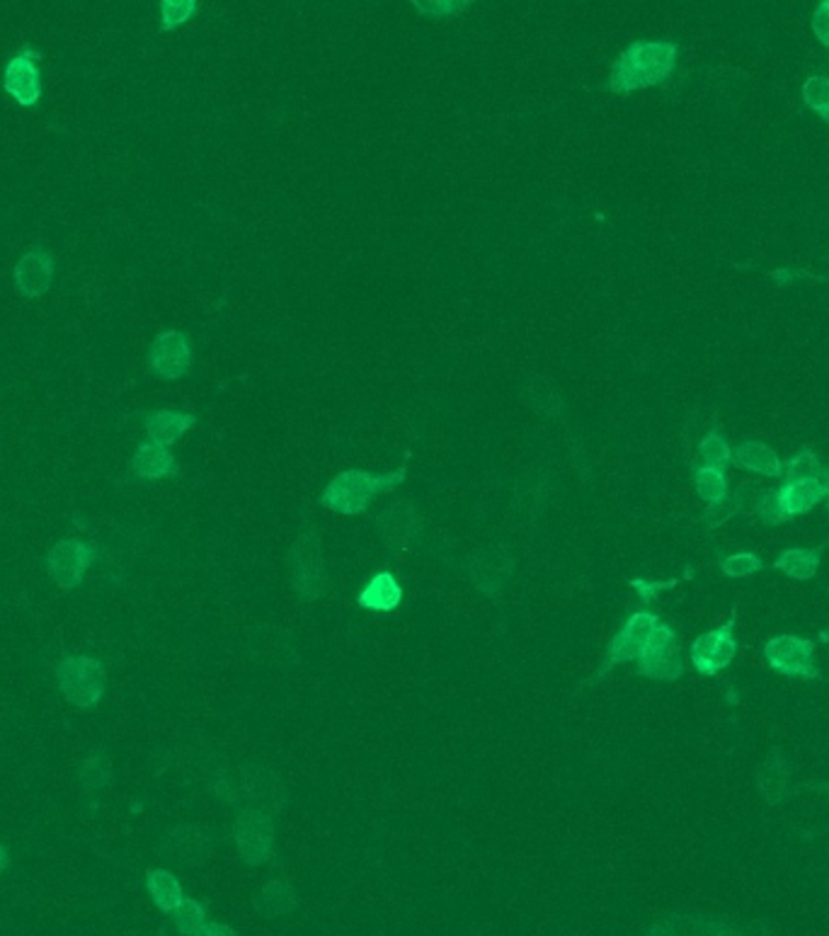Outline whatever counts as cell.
<instances>
[{"mask_svg":"<svg viewBox=\"0 0 829 936\" xmlns=\"http://www.w3.org/2000/svg\"><path fill=\"white\" fill-rule=\"evenodd\" d=\"M676 62H680V46L674 42H634L614 62L609 88L618 96H628V92L662 86L664 80L672 78Z\"/></svg>","mask_w":829,"mask_h":936,"instance_id":"cell-1","label":"cell"},{"mask_svg":"<svg viewBox=\"0 0 829 936\" xmlns=\"http://www.w3.org/2000/svg\"><path fill=\"white\" fill-rule=\"evenodd\" d=\"M403 478H405L403 468L391 473L343 471L340 476L333 478L328 488L323 490L321 502L325 508L343 512V514L365 512L373 498L381 493H389V490H393L395 486H401Z\"/></svg>","mask_w":829,"mask_h":936,"instance_id":"cell-2","label":"cell"},{"mask_svg":"<svg viewBox=\"0 0 829 936\" xmlns=\"http://www.w3.org/2000/svg\"><path fill=\"white\" fill-rule=\"evenodd\" d=\"M58 692L68 701V704L90 711L96 709L104 689H108V670L100 658L92 655H64L61 660L54 667Z\"/></svg>","mask_w":829,"mask_h":936,"instance_id":"cell-3","label":"cell"},{"mask_svg":"<svg viewBox=\"0 0 829 936\" xmlns=\"http://www.w3.org/2000/svg\"><path fill=\"white\" fill-rule=\"evenodd\" d=\"M764 660L786 680L820 682L822 670L815 660V643L810 638L781 634L764 643Z\"/></svg>","mask_w":829,"mask_h":936,"instance_id":"cell-4","label":"cell"},{"mask_svg":"<svg viewBox=\"0 0 829 936\" xmlns=\"http://www.w3.org/2000/svg\"><path fill=\"white\" fill-rule=\"evenodd\" d=\"M638 675L660 682H674L684 675L680 638L670 624L660 622L650 634L646 648L638 655Z\"/></svg>","mask_w":829,"mask_h":936,"instance_id":"cell-5","label":"cell"},{"mask_svg":"<svg viewBox=\"0 0 829 936\" xmlns=\"http://www.w3.org/2000/svg\"><path fill=\"white\" fill-rule=\"evenodd\" d=\"M735 628H738V612H732L726 624L714 631H706V634H701L692 643L688 658H692L694 670L701 677H716L738 658L740 643L738 636H735Z\"/></svg>","mask_w":829,"mask_h":936,"instance_id":"cell-6","label":"cell"},{"mask_svg":"<svg viewBox=\"0 0 829 936\" xmlns=\"http://www.w3.org/2000/svg\"><path fill=\"white\" fill-rule=\"evenodd\" d=\"M98 558V548L83 539H64L46 554V570L52 580L64 590H76L83 584L88 570Z\"/></svg>","mask_w":829,"mask_h":936,"instance_id":"cell-7","label":"cell"},{"mask_svg":"<svg viewBox=\"0 0 829 936\" xmlns=\"http://www.w3.org/2000/svg\"><path fill=\"white\" fill-rule=\"evenodd\" d=\"M42 52L32 44H22V49L10 56L3 68V90L20 108H34L42 100Z\"/></svg>","mask_w":829,"mask_h":936,"instance_id":"cell-8","label":"cell"},{"mask_svg":"<svg viewBox=\"0 0 829 936\" xmlns=\"http://www.w3.org/2000/svg\"><path fill=\"white\" fill-rule=\"evenodd\" d=\"M148 365L156 377L166 381L184 377L192 365V347L187 335L180 331H166L156 335L148 353Z\"/></svg>","mask_w":829,"mask_h":936,"instance_id":"cell-9","label":"cell"},{"mask_svg":"<svg viewBox=\"0 0 829 936\" xmlns=\"http://www.w3.org/2000/svg\"><path fill=\"white\" fill-rule=\"evenodd\" d=\"M827 478H798V481H784L774 488L776 508L784 522H791L808 514L813 508L822 505L827 500Z\"/></svg>","mask_w":829,"mask_h":936,"instance_id":"cell-10","label":"cell"},{"mask_svg":"<svg viewBox=\"0 0 829 936\" xmlns=\"http://www.w3.org/2000/svg\"><path fill=\"white\" fill-rule=\"evenodd\" d=\"M660 624V619L652 612H636L628 616V622L624 624V628L618 631L614 636L612 646H609V655H606V667H614L618 662H628V660H638L640 650L646 648V643L650 638L652 631Z\"/></svg>","mask_w":829,"mask_h":936,"instance_id":"cell-11","label":"cell"},{"mask_svg":"<svg viewBox=\"0 0 829 936\" xmlns=\"http://www.w3.org/2000/svg\"><path fill=\"white\" fill-rule=\"evenodd\" d=\"M236 839L240 857L248 863H265L272 857V821L262 813L245 811L238 817Z\"/></svg>","mask_w":829,"mask_h":936,"instance_id":"cell-12","label":"cell"},{"mask_svg":"<svg viewBox=\"0 0 829 936\" xmlns=\"http://www.w3.org/2000/svg\"><path fill=\"white\" fill-rule=\"evenodd\" d=\"M54 282V255L46 248H32L15 265V287L25 299H40Z\"/></svg>","mask_w":829,"mask_h":936,"instance_id":"cell-13","label":"cell"},{"mask_svg":"<svg viewBox=\"0 0 829 936\" xmlns=\"http://www.w3.org/2000/svg\"><path fill=\"white\" fill-rule=\"evenodd\" d=\"M732 466L764 478H784V461L762 439H744L732 447Z\"/></svg>","mask_w":829,"mask_h":936,"instance_id":"cell-14","label":"cell"},{"mask_svg":"<svg viewBox=\"0 0 829 936\" xmlns=\"http://www.w3.org/2000/svg\"><path fill=\"white\" fill-rule=\"evenodd\" d=\"M294 584L309 600L321 590V548L311 534L301 536L294 548Z\"/></svg>","mask_w":829,"mask_h":936,"instance_id":"cell-15","label":"cell"},{"mask_svg":"<svg viewBox=\"0 0 829 936\" xmlns=\"http://www.w3.org/2000/svg\"><path fill=\"white\" fill-rule=\"evenodd\" d=\"M132 471L138 478H146V481H160V478H168L178 471V464H175V456L168 452V447L148 439L136 447Z\"/></svg>","mask_w":829,"mask_h":936,"instance_id":"cell-16","label":"cell"},{"mask_svg":"<svg viewBox=\"0 0 829 936\" xmlns=\"http://www.w3.org/2000/svg\"><path fill=\"white\" fill-rule=\"evenodd\" d=\"M403 600V588L393 572H377L359 592V604L371 612H393Z\"/></svg>","mask_w":829,"mask_h":936,"instance_id":"cell-17","label":"cell"},{"mask_svg":"<svg viewBox=\"0 0 829 936\" xmlns=\"http://www.w3.org/2000/svg\"><path fill=\"white\" fill-rule=\"evenodd\" d=\"M825 548L827 544H820L815 548H784V551L774 558V568L778 572H784V576L791 580L808 582L817 576V570H820Z\"/></svg>","mask_w":829,"mask_h":936,"instance_id":"cell-18","label":"cell"},{"mask_svg":"<svg viewBox=\"0 0 829 936\" xmlns=\"http://www.w3.org/2000/svg\"><path fill=\"white\" fill-rule=\"evenodd\" d=\"M197 423V417L190 413H180V411H156L146 417V432L148 439L163 444V447H170L178 439H182L187 432H190Z\"/></svg>","mask_w":829,"mask_h":936,"instance_id":"cell-19","label":"cell"},{"mask_svg":"<svg viewBox=\"0 0 829 936\" xmlns=\"http://www.w3.org/2000/svg\"><path fill=\"white\" fill-rule=\"evenodd\" d=\"M788 771L791 769H788L786 759L781 753H772L764 759V765L759 767L757 787H759V793H762V799L769 805H781L786 801L788 779H791Z\"/></svg>","mask_w":829,"mask_h":936,"instance_id":"cell-20","label":"cell"},{"mask_svg":"<svg viewBox=\"0 0 829 936\" xmlns=\"http://www.w3.org/2000/svg\"><path fill=\"white\" fill-rule=\"evenodd\" d=\"M146 891L154 900V905L160 912H170L182 903V883L178 881V876H172L166 869H150L146 873Z\"/></svg>","mask_w":829,"mask_h":936,"instance_id":"cell-21","label":"cell"},{"mask_svg":"<svg viewBox=\"0 0 829 936\" xmlns=\"http://www.w3.org/2000/svg\"><path fill=\"white\" fill-rule=\"evenodd\" d=\"M694 488H696V495L704 500L708 508L720 505V502L730 495V481H728L726 468H714L704 464L696 466Z\"/></svg>","mask_w":829,"mask_h":936,"instance_id":"cell-22","label":"cell"},{"mask_svg":"<svg viewBox=\"0 0 829 936\" xmlns=\"http://www.w3.org/2000/svg\"><path fill=\"white\" fill-rule=\"evenodd\" d=\"M381 534L389 546H405L417 534V517L407 510L391 508L381 517Z\"/></svg>","mask_w":829,"mask_h":936,"instance_id":"cell-23","label":"cell"},{"mask_svg":"<svg viewBox=\"0 0 829 936\" xmlns=\"http://www.w3.org/2000/svg\"><path fill=\"white\" fill-rule=\"evenodd\" d=\"M296 905V895L294 888H291L287 881H270L258 898V912L265 917H277V915H287V912L294 910Z\"/></svg>","mask_w":829,"mask_h":936,"instance_id":"cell-24","label":"cell"},{"mask_svg":"<svg viewBox=\"0 0 829 936\" xmlns=\"http://www.w3.org/2000/svg\"><path fill=\"white\" fill-rule=\"evenodd\" d=\"M170 915H172L175 927H178L182 936H202L204 929L209 927L204 905L197 903V900L192 898H182V903L175 907Z\"/></svg>","mask_w":829,"mask_h":936,"instance_id":"cell-25","label":"cell"},{"mask_svg":"<svg viewBox=\"0 0 829 936\" xmlns=\"http://www.w3.org/2000/svg\"><path fill=\"white\" fill-rule=\"evenodd\" d=\"M698 456L704 466L728 468L732 466V444L720 430H710L698 442Z\"/></svg>","mask_w":829,"mask_h":936,"instance_id":"cell-26","label":"cell"},{"mask_svg":"<svg viewBox=\"0 0 829 936\" xmlns=\"http://www.w3.org/2000/svg\"><path fill=\"white\" fill-rule=\"evenodd\" d=\"M798 478H827V466L810 447H803L784 461V481H798Z\"/></svg>","mask_w":829,"mask_h":936,"instance_id":"cell-27","label":"cell"},{"mask_svg":"<svg viewBox=\"0 0 829 936\" xmlns=\"http://www.w3.org/2000/svg\"><path fill=\"white\" fill-rule=\"evenodd\" d=\"M800 96H803L805 108L820 116V120L829 126V76L815 74L805 78Z\"/></svg>","mask_w":829,"mask_h":936,"instance_id":"cell-28","label":"cell"},{"mask_svg":"<svg viewBox=\"0 0 829 936\" xmlns=\"http://www.w3.org/2000/svg\"><path fill=\"white\" fill-rule=\"evenodd\" d=\"M720 570H722V576L730 578V580L752 578L754 572L764 570V560L759 554L738 551V554H730V556L720 558Z\"/></svg>","mask_w":829,"mask_h":936,"instance_id":"cell-29","label":"cell"},{"mask_svg":"<svg viewBox=\"0 0 829 936\" xmlns=\"http://www.w3.org/2000/svg\"><path fill=\"white\" fill-rule=\"evenodd\" d=\"M197 10H200V5H197L194 0H163V3H160V30L172 32V30L182 27L187 20H192L197 15Z\"/></svg>","mask_w":829,"mask_h":936,"instance_id":"cell-30","label":"cell"},{"mask_svg":"<svg viewBox=\"0 0 829 936\" xmlns=\"http://www.w3.org/2000/svg\"><path fill=\"white\" fill-rule=\"evenodd\" d=\"M658 936H747L722 922H688L684 929H656Z\"/></svg>","mask_w":829,"mask_h":936,"instance_id":"cell-31","label":"cell"},{"mask_svg":"<svg viewBox=\"0 0 829 936\" xmlns=\"http://www.w3.org/2000/svg\"><path fill=\"white\" fill-rule=\"evenodd\" d=\"M110 779V767L104 762V757L92 755L86 759V765L80 767V781H83L86 791H98Z\"/></svg>","mask_w":829,"mask_h":936,"instance_id":"cell-32","label":"cell"},{"mask_svg":"<svg viewBox=\"0 0 829 936\" xmlns=\"http://www.w3.org/2000/svg\"><path fill=\"white\" fill-rule=\"evenodd\" d=\"M676 584H680V580H676V578H672V580H646V578H634V580H630V588H634V590L638 592V597H640V600H643L646 604L656 602L660 592H664V590H672V588H676Z\"/></svg>","mask_w":829,"mask_h":936,"instance_id":"cell-33","label":"cell"},{"mask_svg":"<svg viewBox=\"0 0 829 936\" xmlns=\"http://www.w3.org/2000/svg\"><path fill=\"white\" fill-rule=\"evenodd\" d=\"M810 27H813L815 40L820 42L829 52V0H820V3L815 5L813 18H810Z\"/></svg>","mask_w":829,"mask_h":936,"instance_id":"cell-34","label":"cell"},{"mask_svg":"<svg viewBox=\"0 0 829 936\" xmlns=\"http://www.w3.org/2000/svg\"><path fill=\"white\" fill-rule=\"evenodd\" d=\"M419 13L423 15H429V18H449V15H457V13H461V10H466V0H461V3H453V0H437V3H425V0H417V3H413Z\"/></svg>","mask_w":829,"mask_h":936,"instance_id":"cell-35","label":"cell"},{"mask_svg":"<svg viewBox=\"0 0 829 936\" xmlns=\"http://www.w3.org/2000/svg\"><path fill=\"white\" fill-rule=\"evenodd\" d=\"M769 279H772V282L776 287H788L793 282H798V279H813V282H825V277H817V275H813L808 270H800V267H778V270L769 272Z\"/></svg>","mask_w":829,"mask_h":936,"instance_id":"cell-36","label":"cell"},{"mask_svg":"<svg viewBox=\"0 0 829 936\" xmlns=\"http://www.w3.org/2000/svg\"><path fill=\"white\" fill-rule=\"evenodd\" d=\"M202 936H238L236 932H233L228 924H219V922H209V927L204 929V934Z\"/></svg>","mask_w":829,"mask_h":936,"instance_id":"cell-37","label":"cell"},{"mask_svg":"<svg viewBox=\"0 0 829 936\" xmlns=\"http://www.w3.org/2000/svg\"><path fill=\"white\" fill-rule=\"evenodd\" d=\"M8 866H10V851H8L3 842H0V873H3Z\"/></svg>","mask_w":829,"mask_h":936,"instance_id":"cell-38","label":"cell"},{"mask_svg":"<svg viewBox=\"0 0 829 936\" xmlns=\"http://www.w3.org/2000/svg\"><path fill=\"white\" fill-rule=\"evenodd\" d=\"M810 789H817V791H825V793L829 795V783H815V787H810Z\"/></svg>","mask_w":829,"mask_h":936,"instance_id":"cell-39","label":"cell"},{"mask_svg":"<svg viewBox=\"0 0 829 936\" xmlns=\"http://www.w3.org/2000/svg\"><path fill=\"white\" fill-rule=\"evenodd\" d=\"M827 488H829V466H827ZM827 512H829V490H827Z\"/></svg>","mask_w":829,"mask_h":936,"instance_id":"cell-40","label":"cell"},{"mask_svg":"<svg viewBox=\"0 0 829 936\" xmlns=\"http://www.w3.org/2000/svg\"><path fill=\"white\" fill-rule=\"evenodd\" d=\"M822 640H829V631H825V634H822Z\"/></svg>","mask_w":829,"mask_h":936,"instance_id":"cell-41","label":"cell"}]
</instances>
